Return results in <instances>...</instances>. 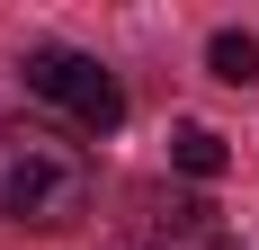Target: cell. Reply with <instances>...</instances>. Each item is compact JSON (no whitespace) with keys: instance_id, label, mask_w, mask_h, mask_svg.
Wrapping results in <instances>:
<instances>
[{"instance_id":"obj_1","label":"cell","mask_w":259,"mask_h":250,"mask_svg":"<svg viewBox=\"0 0 259 250\" xmlns=\"http://www.w3.org/2000/svg\"><path fill=\"white\" fill-rule=\"evenodd\" d=\"M99 179H90V152L45 134V125H0V224L27 232H63L90 215Z\"/></svg>"},{"instance_id":"obj_2","label":"cell","mask_w":259,"mask_h":250,"mask_svg":"<svg viewBox=\"0 0 259 250\" xmlns=\"http://www.w3.org/2000/svg\"><path fill=\"white\" fill-rule=\"evenodd\" d=\"M27 90H36V99H54L72 125H90V134H116V125H125V90H116V72H107L99 54L36 45V54H27Z\"/></svg>"},{"instance_id":"obj_3","label":"cell","mask_w":259,"mask_h":250,"mask_svg":"<svg viewBox=\"0 0 259 250\" xmlns=\"http://www.w3.org/2000/svg\"><path fill=\"white\" fill-rule=\"evenodd\" d=\"M152 250H233V232L214 224V205H170L152 224Z\"/></svg>"},{"instance_id":"obj_4","label":"cell","mask_w":259,"mask_h":250,"mask_svg":"<svg viewBox=\"0 0 259 250\" xmlns=\"http://www.w3.org/2000/svg\"><path fill=\"white\" fill-rule=\"evenodd\" d=\"M170 161H179L188 179H224V134H214V125H179V134H170Z\"/></svg>"},{"instance_id":"obj_5","label":"cell","mask_w":259,"mask_h":250,"mask_svg":"<svg viewBox=\"0 0 259 250\" xmlns=\"http://www.w3.org/2000/svg\"><path fill=\"white\" fill-rule=\"evenodd\" d=\"M206 63H214V80H233V90H250V80H259V36L224 27V36L206 45Z\"/></svg>"}]
</instances>
